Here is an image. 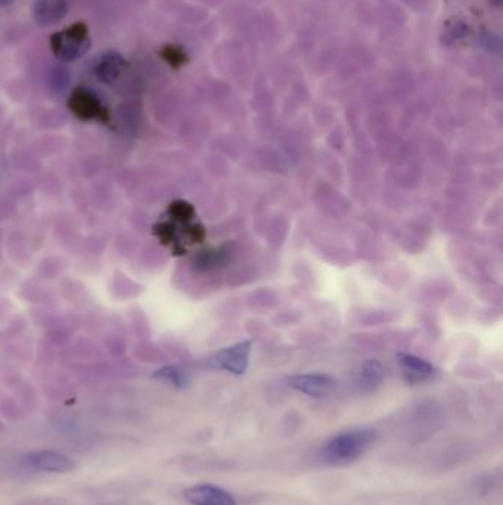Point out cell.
Returning a JSON list of instances; mask_svg holds the SVG:
<instances>
[{
    "label": "cell",
    "mask_w": 503,
    "mask_h": 505,
    "mask_svg": "<svg viewBox=\"0 0 503 505\" xmlns=\"http://www.w3.org/2000/svg\"><path fill=\"white\" fill-rule=\"evenodd\" d=\"M183 497L192 505H236L229 492L211 485H198L188 488Z\"/></svg>",
    "instance_id": "5b68a950"
},
{
    "label": "cell",
    "mask_w": 503,
    "mask_h": 505,
    "mask_svg": "<svg viewBox=\"0 0 503 505\" xmlns=\"http://www.w3.org/2000/svg\"><path fill=\"white\" fill-rule=\"evenodd\" d=\"M71 108L83 117H94L99 113L98 99L86 89H78L71 97Z\"/></svg>",
    "instance_id": "8fae6325"
},
{
    "label": "cell",
    "mask_w": 503,
    "mask_h": 505,
    "mask_svg": "<svg viewBox=\"0 0 503 505\" xmlns=\"http://www.w3.org/2000/svg\"><path fill=\"white\" fill-rule=\"evenodd\" d=\"M378 432L372 429H357L337 434L323 446L322 458L333 465H346L359 460L375 443Z\"/></svg>",
    "instance_id": "6da1fadb"
},
{
    "label": "cell",
    "mask_w": 503,
    "mask_h": 505,
    "mask_svg": "<svg viewBox=\"0 0 503 505\" xmlns=\"http://www.w3.org/2000/svg\"><path fill=\"white\" fill-rule=\"evenodd\" d=\"M288 384L307 396L323 397L334 390L335 380L328 374H300L289 377Z\"/></svg>",
    "instance_id": "277c9868"
},
{
    "label": "cell",
    "mask_w": 503,
    "mask_h": 505,
    "mask_svg": "<svg viewBox=\"0 0 503 505\" xmlns=\"http://www.w3.org/2000/svg\"><path fill=\"white\" fill-rule=\"evenodd\" d=\"M384 381V368L377 359L366 361L357 374V387L362 393H374Z\"/></svg>",
    "instance_id": "9c48e42d"
},
{
    "label": "cell",
    "mask_w": 503,
    "mask_h": 505,
    "mask_svg": "<svg viewBox=\"0 0 503 505\" xmlns=\"http://www.w3.org/2000/svg\"><path fill=\"white\" fill-rule=\"evenodd\" d=\"M399 364L403 371V377L407 383L416 384L421 381H425L435 374V368L432 364L422 357L409 353H399Z\"/></svg>",
    "instance_id": "ba28073f"
},
{
    "label": "cell",
    "mask_w": 503,
    "mask_h": 505,
    "mask_svg": "<svg viewBox=\"0 0 503 505\" xmlns=\"http://www.w3.org/2000/svg\"><path fill=\"white\" fill-rule=\"evenodd\" d=\"M92 46L87 27L77 22L50 37V49L61 62H73L85 57Z\"/></svg>",
    "instance_id": "7a4b0ae2"
},
{
    "label": "cell",
    "mask_w": 503,
    "mask_h": 505,
    "mask_svg": "<svg viewBox=\"0 0 503 505\" xmlns=\"http://www.w3.org/2000/svg\"><path fill=\"white\" fill-rule=\"evenodd\" d=\"M251 346H253V341L247 340L232 346V348L220 350L210 359V365L213 368L226 369L235 376H241L249 362Z\"/></svg>",
    "instance_id": "3957f363"
},
{
    "label": "cell",
    "mask_w": 503,
    "mask_h": 505,
    "mask_svg": "<svg viewBox=\"0 0 503 505\" xmlns=\"http://www.w3.org/2000/svg\"><path fill=\"white\" fill-rule=\"evenodd\" d=\"M27 461L31 467L50 473H68L77 467L71 458L55 450L36 452V454H31L29 457Z\"/></svg>",
    "instance_id": "52a82bcc"
},
{
    "label": "cell",
    "mask_w": 503,
    "mask_h": 505,
    "mask_svg": "<svg viewBox=\"0 0 503 505\" xmlns=\"http://www.w3.org/2000/svg\"><path fill=\"white\" fill-rule=\"evenodd\" d=\"M158 376L170 380L171 383H175L176 385H179V387H182V385H184V383H187V376H184L183 372L180 369H177V368L163 369Z\"/></svg>",
    "instance_id": "4fadbf2b"
},
{
    "label": "cell",
    "mask_w": 503,
    "mask_h": 505,
    "mask_svg": "<svg viewBox=\"0 0 503 505\" xmlns=\"http://www.w3.org/2000/svg\"><path fill=\"white\" fill-rule=\"evenodd\" d=\"M123 66H124V58L122 53L110 50L99 57L95 65V74L103 83H110L120 76V73L123 71Z\"/></svg>",
    "instance_id": "30bf717a"
},
{
    "label": "cell",
    "mask_w": 503,
    "mask_h": 505,
    "mask_svg": "<svg viewBox=\"0 0 503 505\" xmlns=\"http://www.w3.org/2000/svg\"><path fill=\"white\" fill-rule=\"evenodd\" d=\"M70 82L71 74L67 69H64V66H54V69L49 71V85L54 90H65L70 86Z\"/></svg>",
    "instance_id": "7c38bea8"
},
{
    "label": "cell",
    "mask_w": 503,
    "mask_h": 505,
    "mask_svg": "<svg viewBox=\"0 0 503 505\" xmlns=\"http://www.w3.org/2000/svg\"><path fill=\"white\" fill-rule=\"evenodd\" d=\"M68 9V0H36L31 8V15L37 25L49 27L67 17Z\"/></svg>",
    "instance_id": "8992f818"
},
{
    "label": "cell",
    "mask_w": 503,
    "mask_h": 505,
    "mask_svg": "<svg viewBox=\"0 0 503 505\" xmlns=\"http://www.w3.org/2000/svg\"><path fill=\"white\" fill-rule=\"evenodd\" d=\"M15 0H0V8H6V6H10L12 3H14Z\"/></svg>",
    "instance_id": "5bb4252c"
}]
</instances>
